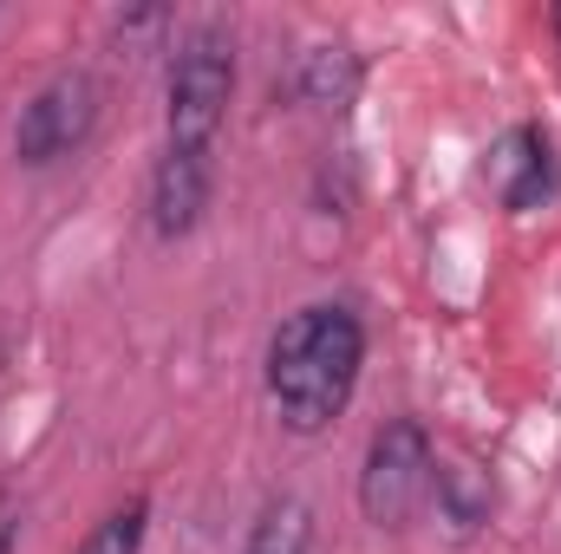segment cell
<instances>
[{
    "mask_svg": "<svg viewBox=\"0 0 561 554\" xmlns=\"http://www.w3.org/2000/svg\"><path fill=\"white\" fill-rule=\"evenodd\" d=\"M366 366V326L340 300H313L280 320L268 339V405L294 437H320L333 417L353 405Z\"/></svg>",
    "mask_w": 561,
    "mask_h": 554,
    "instance_id": "6da1fadb",
    "label": "cell"
},
{
    "mask_svg": "<svg viewBox=\"0 0 561 554\" xmlns=\"http://www.w3.org/2000/svg\"><path fill=\"white\" fill-rule=\"evenodd\" d=\"M236 99V46L222 26H190L170 59L163 85V131L176 150H209Z\"/></svg>",
    "mask_w": 561,
    "mask_h": 554,
    "instance_id": "7a4b0ae2",
    "label": "cell"
},
{
    "mask_svg": "<svg viewBox=\"0 0 561 554\" xmlns=\"http://www.w3.org/2000/svg\"><path fill=\"white\" fill-rule=\"evenodd\" d=\"M437 483V457L419 417H392L373 430L366 443V470H359V509L373 529H412V516L424 509Z\"/></svg>",
    "mask_w": 561,
    "mask_h": 554,
    "instance_id": "3957f363",
    "label": "cell"
},
{
    "mask_svg": "<svg viewBox=\"0 0 561 554\" xmlns=\"http://www.w3.org/2000/svg\"><path fill=\"white\" fill-rule=\"evenodd\" d=\"M92 125H99V85L85 72H59L53 85H39L20 105V118H13V157L26 170H46V163L72 157L79 143L92 138Z\"/></svg>",
    "mask_w": 561,
    "mask_h": 554,
    "instance_id": "277c9868",
    "label": "cell"
},
{
    "mask_svg": "<svg viewBox=\"0 0 561 554\" xmlns=\"http://www.w3.org/2000/svg\"><path fill=\"white\" fill-rule=\"evenodd\" d=\"M209 189H216L209 150H176V143H163V157H157V170H150V235H157V242L190 235V229L203 222V209H209Z\"/></svg>",
    "mask_w": 561,
    "mask_h": 554,
    "instance_id": "5b68a950",
    "label": "cell"
},
{
    "mask_svg": "<svg viewBox=\"0 0 561 554\" xmlns=\"http://www.w3.org/2000/svg\"><path fill=\"white\" fill-rule=\"evenodd\" d=\"M490 189L503 209H542L556 196V143L542 138L536 125H516L490 143V163H483Z\"/></svg>",
    "mask_w": 561,
    "mask_h": 554,
    "instance_id": "8992f818",
    "label": "cell"
},
{
    "mask_svg": "<svg viewBox=\"0 0 561 554\" xmlns=\"http://www.w3.org/2000/svg\"><path fill=\"white\" fill-rule=\"evenodd\" d=\"M307 549H313V509H307L294 489L268 496V503L255 509V522H249L242 554H307Z\"/></svg>",
    "mask_w": 561,
    "mask_h": 554,
    "instance_id": "52a82bcc",
    "label": "cell"
},
{
    "mask_svg": "<svg viewBox=\"0 0 561 554\" xmlns=\"http://www.w3.org/2000/svg\"><path fill=\"white\" fill-rule=\"evenodd\" d=\"M353 85H359L353 53H340V46H313V53H300V99H307V105L340 112V105L353 99Z\"/></svg>",
    "mask_w": 561,
    "mask_h": 554,
    "instance_id": "ba28073f",
    "label": "cell"
},
{
    "mask_svg": "<svg viewBox=\"0 0 561 554\" xmlns=\"http://www.w3.org/2000/svg\"><path fill=\"white\" fill-rule=\"evenodd\" d=\"M144 522H150V503L131 496V503H118L112 516L92 522V535L79 542V554H138L144 549Z\"/></svg>",
    "mask_w": 561,
    "mask_h": 554,
    "instance_id": "9c48e42d",
    "label": "cell"
},
{
    "mask_svg": "<svg viewBox=\"0 0 561 554\" xmlns=\"http://www.w3.org/2000/svg\"><path fill=\"white\" fill-rule=\"evenodd\" d=\"M431 489L450 503L457 529H477V522H483V509H490V489H483V476H477L470 463H457V470H437V483H431Z\"/></svg>",
    "mask_w": 561,
    "mask_h": 554,
    "instance_id": "30bf717a",
    "label": "cell"
},
{
    "mask_svg": "<svg viewBox=\"0 0 561 554\" xmlns=\"http://www.w3.org/2000/svg\"><path fill=\"white\" fill-rule=\"evenodd\" d=\"M13 549V522H0V554Z\"/></svg>",
    "mask_w": 561,
    "mask_h": 554,
    "instance_id": "8fae6325",
    "label": "cell"
}]
</instances>
